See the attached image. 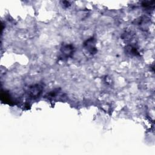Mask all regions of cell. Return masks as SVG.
Here are the masks:
<instances>
[{
  "label": "cell",
  "instance_id": "obj_2",
  "mask_svg": "<svg viewBox=\"0 0 155 155\" xmlns=\"http://www.w3.org/2000/svg\"><path fill=\"white\" fill-rule=\"evenodd\" d=\"M41 92H42L41 87L39 85H34L33 87H32L30 89V90L29 92H30V94L32 97H35L38 96L39 93H41Z\"/></svg>",
  "mask_w": 155,
  "mask_h": 155
},
{
  "label": "cell",
  "instance_id": "obj_1",
  "mask_svg": "<svg viewBox=\"0 0 155 155\" xmlns=\"http://www.w3.org/2000/svg\"><path fill=\"white\" fill-rule=\"evenodd\" d=\"M85 47L86 49H88L89 51H90L92 54H94L97 51L96 47H94V41L93 39H89L86 41V43H85Z\"/></svg>",
  "mask_w": 155,
  "mask_h": 155
},
{
  "label": "cell",
  "instance_id": "obj_3",
  "mask_svg": "<svg viewBox=\"0 0 155 155\" xmlns=\"http://www.w3.org/2000/svg\"><path fill=\"white\" fill-rule=\"evenodd\" d=\"M73 47L72 46L69 45H66L63 47L62 49V51L64 54H65L67 56H70L71 54H72V51H73Z\"/></svg>",
  "mask_w": 155,
  "mask_h": 155
}]
</instances>
